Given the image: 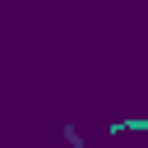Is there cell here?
Listing matches in <instances>:
<instances>
[{
    "label": "cell",
    "mask_w": 148,
    "mask_h": 148,
    "mask_svg": "<svg viewBox=\"0 0 148 148\" xmlns=\"http://www.w3.org/2000/svg\"><path fill=\"white\" fill-rule=\"evenodd\" d=\"M111 130H116V134H120V130H148V120H120V125H111Z\"/></svg>",
    "instance_id": "6da1fadb"
}]
</instances>
